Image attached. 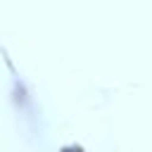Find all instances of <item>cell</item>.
<instances>
[{
  "label": "cell",
  "mask_w": 152,
  "mask_h": 152,
  "mask_svg": "<svg viewBox=\"0 0 152 152\" xmlns=\"http://www.w3.org/2000/svg\"><path fill=\"white\" fill-rule=\"evenodd\" d=\"M62 152H83V147H78V145H69V147H64Z\"/></svg>",
  "instance_id": "1"
}]
</instances>
